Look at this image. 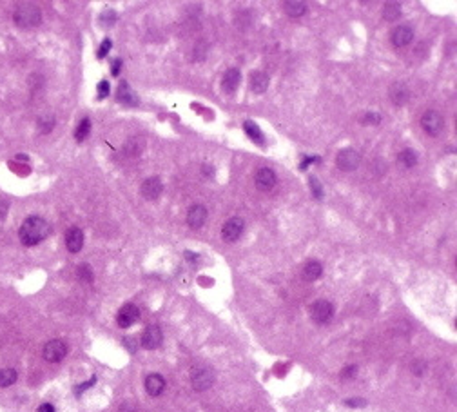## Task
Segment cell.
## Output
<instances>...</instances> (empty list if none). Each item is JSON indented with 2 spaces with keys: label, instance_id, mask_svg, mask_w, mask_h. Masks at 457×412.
<instances>
[{
  "label": "cell",
  "instance_id": "1",
  "mask_svg": "<svg viewBox=\"0 0 457 412\" xmlns=\"http://www.w3.org/2000/svg\"><path fill=\"white\" fill-rule=\"evenodd\" d=\"M51 232V226L45 222L42 216H29L24 220V224L20 227L19 236L20 242L24 245H37L40 242H44Z\"/></svg>",
  "mask_w": 457,
  "mask_h": 412
},
{
  "label": "cell",
  "instance_id": "2",
  "mask_svg": "<svg viewBox=\"0 0 457 412\" xmlns=\"http://www.w3.org/2000/svg\"><path fill=\"white\" fill-rule=\"evenodd\" d=\"M13 20L17 22V26L20 27H35L40 24L42 20V13L40 7L35 4H20L15 13H13Z\"/></svg>",
  "mask_w": 457,
  "mask_h": 412
},
{
  "label": "cell",
  "instance_id": "3",
  "mask_svg": "<svg viewBox=\"0 0 457 412\" xmlns=\"http://www.w3.org/2000/svg\"><path fill=\"white\" fill-rule=\"evenodd\" d=\"M421 125H423V129H425L428 135L437 136L444 129V118L441 116V113L430 109L421 116Z\"/></svg>",
  "mask_w": 457,
  "mask_h": 412
},
{
  "label": "cell",
  "instance_id": "4",
  "mask_svg": "<svg viewBox=\"0 0 457 412\" xmlns=\"http://www.w3.org/2000/svg\"><path fill=\"white\" fill-rule=\"evenodd\" d=\"M334 316V305L329 300H317L311 305V318L316 323H327Z\"/></svg>",
  "mask_w": 457,
  "mask_h": 412
},
{
  "label": "cell",
  "instance_id": "5",
  "mask_svg": "<svg viewBox=\"0 0 457 412\" xmlns=\"http://www.w3.org/2000/svg\"><path fill=\"white\" fill-rule=\"evenodd\" d=\"M359 162H361L359 153H357L355 149H350V147L341 149L336 156V165L341 169V171H354V169H357Z\"/></svg>",
  "mask_w": 457,
  "mask_h": 412
},
{
  "label": "cell",
  "instance_id": "6",
  "mask_svg": "<svg viewBox=\"0 0 457 412\" xmlns=\"http://www.w3.org/2000/svg\"><path fill=\"white\" fill-rule=\"evenodd\" d=\"M190 381H192L194 391H207L214 383V372L205 367L194 369L192 374H190Z\"/></svg>",
  "mask_w": 457,
  "mask_h": 412
},
{
  "label": "cell",
  "instance_id": "7",
  "mask_svg": "<svg viewBox=\"0 0 457 412\" xmlns=\"http://www.w3.org/2000/svg\"><path fill=\"white\" fill-rule=\"evenodd\" d=\"M67 354V345L63 343L62 340H51L44 345V360L51 361V363H57V361H62Z\"/></svg>",
  "mask_w": 457,
  "mask_h": 412
},
{
  "label": "cell",
  "instance_id": "8",
  "mask_svg": "<svg viewBox=\"0 0 457 412\" xmlns=\"http://www.w3.org/2000/svg\"><path fill=\"white\" fill-rule=\"evenodd\" d=\"M243 227H245V224H243L241 218H238V216L228 218L222 227V238L225 240V242H228V244H232V242H236V240L241 236Z\"/></svg>",
  "mask_w": 457,
  "mask_h": 412
},
{
  "label": "cell",
  "instance_id": "9",
  "mask_svg": "<svg viewBox=\"0 0 457 412\" xmlns=\"http://www.w3.org/2000/svg\"><path fill=\"white\" fill-rule=\"evenodd\" d=\"M140 318V309L134 305V303H125V305H122L120 310H118V314H116V322H118V325H120L122 329H127L131 327L134 322H138Z\"/></svg>",
  "mask_w": 457,
  "mask_h": 412
},
{
  "label": "cell",
  "instance_id": "10",
  "mask_svg": "<svg viewBox=\"0 0 457 412\" xmlns=\"http://www.w3.org/2000/svg\"><path fill=\"white\" fill-rule=\"evenodd\" d=\"M162 340H164V334H162V329H160L158 325H149V327L142 332V338H140L142 347L149 349V350L158 349L160 345H162Z\"/></svg>",
  "mask_w": 457,
  "mask_h": 412
},
{
  "label": "cell",
  "instance_id": "11",
  "mask_svg": "<svg viewBox=\"0 0 457 412\" xmlns=\"http://www.w3.org/2000/svg\"><path fill=\"white\" fill-rule=\"evenodd\" d=\"M254 184H256V187H258L260 191H270V189L276 185V173L269 167L260 169V171L256 173V176H254Z\"/></svg>",
  "mask_w": 457,
  "mask_h": 412
},
{
  "label": "cell",
  "instance_id": "12",
  "mask_svg": "<svg viewBox=\"0 0 457 412\" xmlns=\"http://www.w3.org/2000/svg\"><path fill=\"white\" fill-rule=\"evenodd\" d=\"M390 39H392V44L395 45V47H405V45H408L410 42H412L414 29L410 26H405V24H403V26L394 27Z\"/></svg>",
  "mask_w": 457,
  "mask_h": 412
},
{
  "label": "cell",
  "instance_id": "13",
  "mask_svg": "<svg viewBox=\"0 0 457 412\" xmlns=\"http://www.w3.org/2000/svg\"><path fill=\"white\" fill-rule=\"evenodd\" d=\"M65 245L69 252H80L83 247V232L80 227H71L69 231L65 232Z\"/></svg>",
  "mask_w": 457,
  "mask_h": 412
},
{
  "label": "cell",
  "instance_id": "14",
  "mask_svg": "<svg viewBox=\"0 0 457 412\" xmlns=\"http://www.w3.org/2000/svg\"><path fill=\"white\" fill-rule=\"evenodd\" d=\"M162 189H164V185H162V180H160V178H156V176L147 178V180L142 184V196L145 200H156L160 194H162Z\"/></svg>",
  "mask_w": 457,
  "mask_h": 412
},
{
  "label": "cell",
  "instance_id": "15",
  "mask_svg": "<svg viewBox=\"0 0 457 412\" xmlns=\"http://www.w3.org/2000/svg\"><path fill=\"white\" fill-rule=\"evenodd\" d=\"M207 220V209L203 206H192L187 213V224L192 229H200Z\"/></svg>",
  "mask_w": 457,
  "mask_h": 412
},
{
  "label": "cell",
  "instance_id": "16",
  "mask_svg": "<svg viewBox=\"0 0 457 412\" xmlns=\"http://www.w3.org/2000/svg\"><path fill=\"white\" fill-rule=\"evenodd\" d=\"M408 95H410V91H408V87H406L403 82H395V84H392L390 85V89H388V97H390L392 103H395V105H403V103H406Z\"/></svg>",
  "mask_w": 457,
  "mask_h": 412
},
{
  "label": "cell",
  "instance_id": "17",
  "mask_svg": "<svg viewBox=\"0 0 457 412\" xmlns=\"http://www.w3.org/2000/svg\"><path fill=\"white\" fill-rule=\"evenodd\" d=\"M240 80H241V73L238 71L236 67L227 69L222 80L223 91H225V93H234V91L238 89V85H240Z\"/></svg>",
  "mask_w": 457,
  "mask_h": 412
},
{
  "label": "cell",
  "instance_id": "18",
  "mask_svg": "<svg viewBox=\"0 0 457 412\" xmlns=\"http://www.w3.org/2000/svg\"><path fill=\"white\" fill-rule=\"evenodd\" d=\"M165 389V380L160 374H149L145 378V391L151 396H160Z\"/></svg>",
  "mask_w": 457,
  "mask_h": 412
},
{
  "label": "cell",
  "instance_id": "19",
  "mask_svg": "<svg viewBox=\"0 0 457 412\" xmlns=\"http://www.w3.org/2000/svg\"><path fill=\"white\" fill-rule=\"evenodd\" d=\"M321 272H323V267H321V264H319L317 260H309V262L303 265V269H301V274H303V278L307 282L317 280V278L321 276Z\"/></svg>",
  "mask_w": 457,
  "mask_h": 412
},
{
  "label": "cell",
  "instance_id": "20",
  "mask_svg": "<svg viewBox=\"0 0 457 412\" xmlns=\"http://www.w3.org/2000/svg\"><path fill=\"white\" fill-rule=\"evenodd\" d=\"M267 87H269V77H267L265 73H261V71L250 73V89H252L254 93L261 95V93L267 91Z\"/></svg>",
  "mask_w": 457,
  "mask_h": 412
},
{
  "label": "cell",
  "instance_id": "21",
  "mask_svg": "<svg viewBox=\"0 0 457 412\" xmlns=\"http://www.w3.org/2000/svg\"><path fill=\"white\" fill-rule=\"evenodd\" d=\"M118 102L125 103V105H138V98L127 82H120V85H118Z\"/></svg>",
  "mask_w": 457,
  "mask_h": 412
},
{
  "label": "cell",
  "instance_id": "22",
  "mask_svg": "<svg viewBox=\"0 0 457 412\" xmlns=\"http://www.w3.org/2000/svg\"><path fill=\"white\" fill-rule=\"evenodd\" d=\"M283 11L292 19H298L307 11V6L303 2H298V0H287V2H283Z\"/></svg>",
  "mask_w": 457,
  "mask_h": 412
},
{
  "label": "cell",
  "instance_id": "23",
  "mask_svg": "<svg viewBox=\"0 0 457 412\" xmlns=\"http://www.w3.org/2000/svg\"><path fill=\"white\" fill-rule=\"evenodd\" d=\"M397 162H399V165H403V167H414L415 164H417V153L414 151V149H405V151H401L399 156H397Z\"/></svg>",
  "mask_w": 457,
  "mask_h": 412
},
{
  "label": "cell",
  "instance_id": "24",
  "mask_svg": "<svg viewBox=\"0 0 457 412\" xmlns=\"http://www.w3.org/2000/svg\"><path fill=\"white\" fill-rule=\"evenodd\" d=\"M399 15H401V6L397 2H387V4H385V7H383V17L387 20L394 22V20L399 19Z\"/></svg>",
  "mask_w": 457,
  "mask_h": 412
},
{
  "label": "cell",
  "instance_id": "25",
  "mask_svg": "<svg viewBox=\"0 0 457 412\" xmlns=\"http://www.w3.org/2000/svg\"><path fill=\"white\" fill-rule=\"evenodd\" d=\"M243 127H245V133H247V135L250 136V138H252L254 142H256V144H260V145H261V144H263V133H261V129L258 127L256 124H254V122H250V120H247V122H245V125H243Z\"/></svg>",
  "mask_w": 457,
  "mask_h": 412
},
{
  "label": "cell",
  "instance_id": "26",
  "mask_svg": "<svg viewBox=\"0 0 457 412\" xmlns=\"http://www.w3.org/2000/svg\"><path fill=\"white\" fill-rule=\"evenodd\" d=\"M89 131H91V120H89V118H82L75 131V138L78 142H83V140L87 138Z\"/></svg>",
  "mask_w": 457,
  "mask_h": 412
},
{
  "label": "cell",
  "instance_id": "27",
  "mask_svg": "<svg viewBox=\"0 0 457 412\" xmlns=\"http://www.w3.org/2000/svg\"><path fill=\"white\" fill-rule=\"evenodd\" d=\"M17 381V371L15 369H2L0 371V387H9Z\"/></svg>",
  "mask_w": 457,
  "mask_h": 412
},
{
  "label": "cell",
  "instance_id": "28",
  "mask_svg": "<svg viewBox=\"0 0 457 412\" xmlns=\"http://www.w3.org/2000/svg\"><path fill=\"white\" fill-rule=\"evenodd\" d=\"M76 274H78V278L82 280V282H93V270H91V267H89L87 264H82L78 265V270H76Z\"/></svg>",
  "mask_w": 457,
  "mask_h": 412
},
{
  "label": "cell",
  "instance_id": "29",
  "mask_svg": "<svg viewBox=\"0 0 457 412\" xmlns=\"http://www.w3.org/2000/svg\"><path fill=\"white\" fill-rule=\"evenodd\" d=\"M309 187H311L312 196H314V198H317V200L323 198V187H321V184H319V180H317V178H314V176H312L311 180H309Z\"/></svg>",
  "mask_w": 457,
  "mask_h": 412
},
{
  "label": "cell",
  "instance_id": "30",
  "mask_svg": "<svg viewBox=\"0 0 457 412\" xmlns=\"http://www.w3.org/2000/svg\"><path fill=\"white\" fill-rule=\"evenodd\" d=\"M116 19H118V17H116V13H114L113 9H105V11H104V13L100 15L102 26H105V27H107V26H113L114 22H116Z\"/></svg>",
  "mask_w": 457,
  "mask_h": 412
},
{
  "label": "cell",
  "instance_id": "31",
  "mask_svg": "<svg viewBox=\"0 0 457 412\" xmlns=\"http://www.w3.org/2000/svg\"><path fill=\"white\" fill-rule=\"evenodd\" d=\"M53 127H55V118H53V116H45V118H40V120H38L40 133H49Z\"/></svg>",
  "mask_w": 457,
  "mask_h": 412
},
{
  "label": "cell",
  "instance_id": "32",
  "mask_svg": "<svg viewBox=\"0 0 457 412\" xmlns=\"http://www.w3.org/2000/svg\"><path fill=\"white\" fill-rule=\"evenodd\" d=\"M355 374H357V367H355V365H347V367L341 371L339 376H341L343 380H350V378H354Z\"/></svg>",
  "mask_w": 457,
  "mask_h": 412
},
{
  "label": "cell",
  "instance_id": "33",
  "mask_svg": "<svg viewBox=\"0 0 457 412\" xmlns=\"http://www.w3.org/2000/svg\"><path fill=\"white\" fill-rule=\"evenodd\" d=\"M111 45H113V42H111V39H105L104 42H102L100 49H98V58H104L105 55L109 53V49H111Z\"/></svg>",
  "mask_w": 457,
  "mask_h": 412
},
{
  "label": "cell",
  "instance_id": "34",
  "mask_svg": "<svg viewBox=\"0 0 457 412\" xmlns=\"http://www.w3.org/2000/svg\"><path fill=\"white\" fill-rule=\"evenodd\" d=\"M109 95V82L107 80H102L98 84V98H105Z\"/></svg>",
  "mask_w": 457,
  "mask_h": 412
},
{
  "label": "cell",
  "instance_id": "35",
  "mask_svg": "<svg viewBox=\"0 0 457 412\" xmlns=\"http://www.w3.org/2000/svg\"><path fill=\"white\" fill-rule=\"evenodd\" d=\"M95 383H96V376H93V378H91V380H89V381H85V383H82V385H78V387H76V389H75V392H76V394H82L83 391H87L89 387H93V385H95Z\"/></svg>",
  "mask_w": 457,
  "mask_h": 412
},
{
  "label": "cell",
  "instance_id": "36",
  "mask_svg": "<svg viewBox=\"0 0 457 412\" xmlns=\"http://www.w3.org/2000/svg\"><path fill=\"white\" fill-rule=\"evenodd\" d=\"M363 122H365V124H374V125H375V124L381 122V116L377 115V113H367V115H365V118H363Z\"/></svg>",
  "mask_w": 457,
  "mask_h": 412
},
{
  "label": "cell",
  "instance_id": "37",
  "mask_svg": "<svg viewBox=\"0 0 457 412\" xmlns=\"http://www.w3.org/2000/svg\"><path fill=\"white\" fill-rule=\"evenodd\" d=\"M120 67H122V60H120V58H114V60H113V67H111V73H113V77H118V73H120Z\"/></svg>",
  "mask_w": 457,
  "mask_h": 412
},
{
  "label": "cell",
  "instance_id": "38",
  "mask_svg": "<svg viewBox=\"0 0 457 412\" xmlns=\"http://www.w3.org/2000/svg\"><path fill=\"white\" fill-rule=\"evenodd\" d=\"M345 403H347L349 407H365V403H367V401H365V399H361V398H355V399H347Z\"/></svg>",
  "mask_w": 457,
  "mask_h": 412
},
{
  "label": "cell",
  "instance_id": "39",
  "mask_svg": "<svg viewBox=\"0 0 457 412\" xmlns=\"http://www.w3.org/2000/svg\"><path fill=\"white\" fill-rule=\"evenodd\" d=\"M37 412H55V407L51 405V403H42V405L38 407Z\"/></svg>",
  "mask_w": 457,
  "mask_h": 412
},
{
  "label": "cell",
  "instance_id": "40",
  "mask_svg": "<svg viewBox=\"0 0 457 412\" xmlns=\"http://www.w3.org/2000/svg\"><path fill=\"white\" fill-rule=\"evenodd\" d=\"M412 371L415 374H421L423 371H425V363H421V361H417V363H414L412 365Z\"/></svg>",
  "mask_w": 457,
  "mask_h": 412
},
{
  "label": "cell",
  "instance_id": "41",
  "mask_svg": "<svg viewBox=\"0 0 457 412\" xmlns=\"http://www.w3.org/2000/svg\"><path fill=\"white\" fill-rule=\"evenodd\" d=\"M314 162H319V158H317V156H312V158L309 156V158H305L303 164H301V169H307V165H309V164H314Z\"/></svg>",
  "mask_w": 457,
  "mask_h": 412
},
{
  "label": "cell",
  "instance_id": "42",
  "mask_svg": "<svg viewBox=\"0 0 457 412\" xmlns=\"http://www.w3.org/2000/svg\"><path fill=\"white\" fill-rule=\"evenodd\" d=\"M203 173L209 176V174L214 173V169H212V165H203Z\"/></svg>",
  "mask_w": 457,
  "mask_h": 412
}]
</instances>
